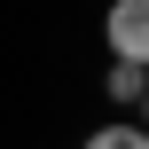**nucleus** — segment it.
I'll list each match as a JSON object with an SVG mask.
<instances>
[{
  "mask_svg": "<svg viewBox=\"0 0 149 149\" xmlns=\"http://www.w3.org/2000/svg\"><path fill=\"white\" fill-rule=\"evenodd\" d=\"M102 39H110V63L149 71V0H110L102 8Z\"/></svg>",
  "mask_w": 149,
  "mask_h": 149,
  "instance_id": "nucleus-1",
  "label": "nucleus"
},
{
  "mask_svg": "<svg viewBox=\"0 0 149 149\" xmlns=\"http://www.w3.org/2000/svg\"><path fill=\"white\" fill-rule=\"evenodd\" d=\"M79 149H149V126H134V118H110V126H94Z\"/></svg>",
  "mask_w": 149,
  "mask_h": 149,
  "instance_id": "nucleus-2",
  "label": "nucleus"
},
{
  "mask_svg": "<svg viewBox=\"0 0 149 149\" xmlns=\"http://www.w3.org/2000/svg\"><path fill=\"white\" fill-rule=\"evenodd\" d=\"M102 94L134 110V102H141V94H149V71H134V63H110V79H102Z\"/></svg>",
  "mask_w": 149,
  "mask_h": 149,
  "instance_id": "nucleus-3",
  "label": "nucleus"
},
{
  "mask_svg": "<svg viewBox=\"0 0 149 149\" xmlns=\"http://www.w3.org/2000/svg\"><path fill=\"white\" fill-rule=\"evenodd\" d=\"M141 102H149V94H141Z\"/></svg>",
  "mask_w": 149,
  "mask_h": 149,
  "instance_id": "nucleus-4",
  "label": "nucleus"
}]
</instances>
